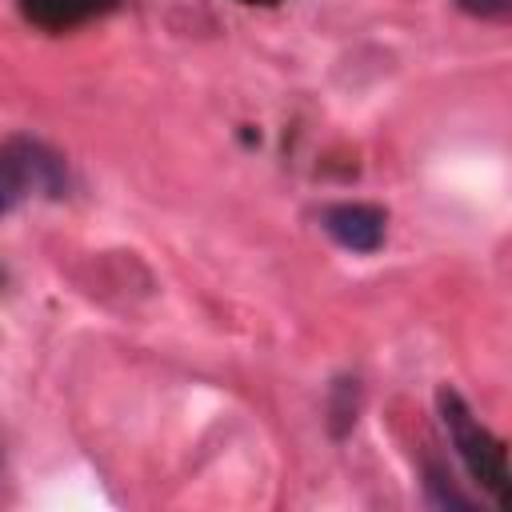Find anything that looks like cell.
Returning a JSON list of instances; mask_svg holds the SVG:
<instances>
[{
  "label": "cell",
  "instance_id": "cell-1",
  "mask_svg": "<svg viewBox=\"0 0 512 512\" xmlns=\"http://www.w3.org/2000/svg\"><path fill=\"white\" fill-rule=\"evenodd\" d=\"M320 220H324V232L352 252H376L384 240V216L368 204H332Z\"/></svg>",
  "mask_w": 512,
  "mask_h": 512
},
{
  "label": "cell",
  "instance_id": "cell-2",
  "mask_svg": "<svg viewBox=\"0 0 512 512\" xmlns=\"http://www.w3.org/2000/svg\"><path fill=\"white\" fill-rule=\"evenodd\" d=\"M36 168L40 160H32L28 152L0 148V212H8L28 192V184H36Z\"/></svg>",
  "mask_w": 512,
  "mask_h": 512
},
{
  "label": "cell",
  "instance_id": "cell-3",
  "mask_svg": "<svg viewBox=\"0 0 512 512\" xmlns=\"http://www.w3.org/2000/svg\"><path fill=\"white\" fill-rule=\"evenodd\" d=\"M468 12H480V16H496V12H504L508 8V0H460Z\"/></svg>",
  "mask_w": 512,
  "mask_h": 512
}]
</instances>
